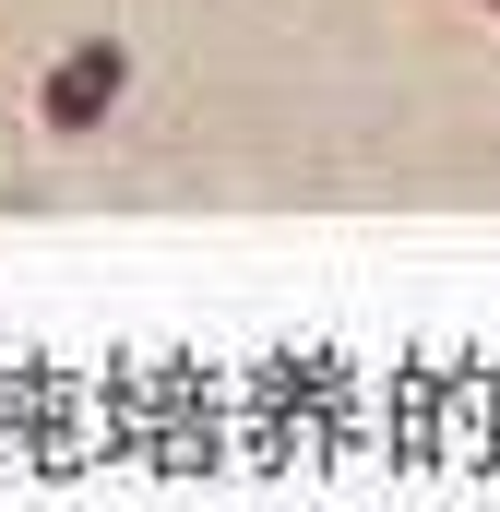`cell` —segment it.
<instances>
[{
    "label": "cell",
    "mask_w": 500,
    "mask_h": 512,
    "mask_svg": "<svg viewBox=\"0 0 500 512\" xmlns=\"http://www.w3.org/2000/svg\"><path fill=\"white\" fill-rule=\"evenodd\" d=\"M120 96H131V48H120V36H72V48H60V72L36 84V120L60 131V143H84V131H108Z\"/></svg>",
    "instance_id": "cell-1"
}]
</instances>
